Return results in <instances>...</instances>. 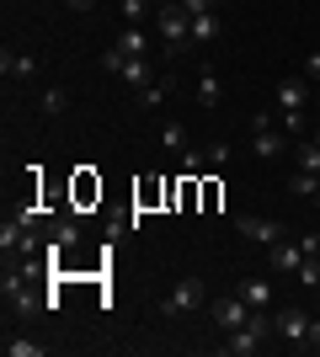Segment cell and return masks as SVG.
<instances>
[{"mask_svg":"<svg viewBox=\"0 0 320 357\" xmlns=\"http://www.w3.org/2000/svg\"><path fill=\"white\" fill-rule=\"evenodd\" d=\"M160 149H166V155H187V128L182 123H166V128H160Z\"/></svg>","mask_w":320,"mask_h":357,"instance_id":"19","label":"cell"},{"mask_svg":"<svg viewBox=\"0 0 320 357\" xmlns=\"http://www.w3.org/2000/svg\"><path fill=\"white\" fill-rule=\"evenodd\" d=\"M310 347L320 352V314H310Z\"/></svg>","mask_w":320,"mask_h":357,"instance_id":"32","label":"cell"},{"mask_svg":"<svg viewBox=\"0 0 320 357\" xmlns=\"http://www.w3.org/2000/svg\"><path fill=\"white\" fill-rule=\"evenodd\" d=\"M0 70L16 75V80H32V75H38V59H32V54H11V48H6V54H0Z\"/></svg>","mask_w":320,"mask_h":357,"instance_id":"12","label":"cell"},{"mask_svg":"<svg viewBox=\"0 0 320 357\" xmlns=\"http://www.w3.org/2000/svg\"><path fill=\"white\" fill-rule=\"evenodd\" d=\"M208 304V288H203V278H182V283L171 288V298L160 304L166 314H192V310H203Z\"/></svg>","mask_w":320,"mask_h":357,"instance_id":"4","label":"cell"},{"mask_svg":"<svg viewBox=\"0 0 320 357\" xmlns=\"http://www.w3.org/2000/svg\"><path fill=\"white\" fill-rule=\"evenodd\" d=\"M123 80H128L134 91L155 86V64H150V59H128V64H123Z\"/></svg>","mask_w":320,"mask_h":357,"instance_id":"14","label":"cell"},{"mask_svg":"<svg viewBox=\"0 0 320 357\" xmlns=\"http://www.w3.org/2000/svg\"><path fill=\"white\" fill-rule=\"evenodd\" d=\"M251 149H257L261 160H277V155H283V128H273V118H267V112H257V118H251Z\"/></svg>","mask_w":320,"mask_h":357,"instance_id":"5","label":"cell"},{"mask_svg":"<svg viewBox=\"0 0 320 357\" xmlns=\"http://www.w3.org/2000/svg\"><path fill=\"white\" fill-rule=\"evenodd\" d=\"M118 48L128 54V59H144V48H150V43H144V27H123L118 32Z\"/></svg>","mask_w":320,"mask_h":357,"instance_id":"18","label":"cell"},{"mask_svg":"<svg viewBox=\"0 0 320 357\" xmlns=\"http://www.w3.org/2000/svg\"><path fill=\"white\" fill-rule=\"evenodd\" d=\"M315 107H320V86H315Z\"/></svg>","mask_w":320,"mask_h":357,"instance_id":"36","label":"cell"},{"mask_svg":"<svg viewBox=\"0 0 320 357\" xmlns=\"http://www.w3.org/2000/svg\"><path fill=\"white\" fill-rule=\"evenodd\" d=\"M235 229H241L245 240H257V245H277V240H283V224L277 219H257V213H241Z\"/></svg>","mask_w":320,"mask_h":357,"instance_id":"7","label":"cell"},{"mask_svg":"<svg viewBox=\"0 0 320 357\" xmlns=\"http://www.w3.org/2000/svg\"><path fill=\"white\" fill-rule=\"evenodd\" d=\"M310 139H315V144H320V123H315V134H310Z\"/></svg>","mask_w":320,"mask_h":357,"instance_id":"34","label":"cell"},{"mask_svg":"<svg viewBox=\"0 0 320 357\" xmlns=\"http://www.w3.org/2000/svg\"><path fill=\"white\" fill-rule=\"evenodd\" d=\"M198 107H203V112H213V107H219V75H213V70L198 75Z\"/></svg>","mask_w":320,"mask_h":357,"instance_id":"17","label":"cell"},{"mask_svg":"<svg viewBox=\"0 0 320 357\" xmlns=\"http://www.w3.org/2000/svg\"><path fill=\"white\" fill-rule=\"evenodd\" d=\"M118 11H123V27H144V16L155 11V0H118Z\"/></svg>","mask_w":320,"mask_h":357,"instance_id":"16","label":"cell"},{"mask_svg":"<svg viewBox=\"0 0 320 357\" xmlns=\"http://www.w3.org/2000/svg\"><path fill=\"white\" fill-rule=\"evenodd\" d=\"M123 64H128V54H123V48H118V43H112V48H107V54H102V70H112V75H123Z\"/></svg>","mask_w":320,"mask_h":357,"instance_id":"25","label":"cell"},{"mask_svg":"<svg viewBox=\"0 0 320 357\" xmlns=\"http://www.w3.org/2000/svg\"><path fill=\"white\" fill-rule=\"evenodd\" d=\"M305 80H310V86H320V54H310V59H305Z\"/></svg>","mask_w":320,"mask_h":357,"instance_id":"30","label":"cell"},{"mask_svg":"<svg viewBox=\"0 0 320 357\" xmlns=\"http://www.w3.org/2000/svg\"><path fill=\"white\" fill-rule=\"evenodd\" d=\"M299 261H305V245L299 240H277V245H267V272H299Z\"/></svg>","mask_w":320,"mask_h":357,"instance_id":"9","label":"cell"},{"mask_svg":"<svg viewBox=\"0 0 320 357\" xmlns=\"http://www.w3.org/2000/svg\"><path fill=\"white\" fill-rule=\"evenodd\" d=\"M289 192L310 197V203H320V171H294L289 176Z\"/></svg>","mask_w":320,"mask_h":357,"instance_id":"15","label":"cell"},{"mask_svg":"<svg viewBox=\"0 0 320 357\" xmlns=\"http://www.w3.org/2000/svg\"><path fill=\"white\" fill-rule=\"evenodd\" d=\"M155 6H176V0H155Z\"/></svg>","mask_w":320,"mask_h":357,"instance_id":"35","label":"cell"},{"mask_svg":"<svg viewBox=\"0 0 320 357\" xmlns=\"http://www.w3.org/2000/svg\"><path fill=\"white\" fill-rule=\"evenodd\" d=\"M277 123H283V134H299V128H305V112H277Z\"/></svg>","mask_w":320,"mask_h":357,"instance_id":"27","label":"cell"},{"mask_svg":"<svg viewBox=\"0 0 320 357\" xmlns=\"http://www.w3.org/2000/svg\"><path fill=\"white\" fill-rule=\"evenodd\" d=\"M273 331H277V342H289L305 352L310 347V310H299V304H283V310L273 314Z\"/></svg>","mask_w":320,"mask_h":357,"instance_id":"3","label":"cell"},{"mask_svg":"<svg viewBox=\"0 0 320 357\" xmlns=\"http://www.w3.org/2000/svg\"><path fill=\"white\" fill-rule=\"evenodd\" d=\"M203 155H208V165H224V160H229V144H208Z\"/></svg>","mask_w":320,"mask_h":357,"instance_id":"29","label":"cell"},{"mask_svg":"<svg viewBox=\"0 0 320 357\" xmlns=\"http://www.w3.org/2000/svg\"><path fill=\"white\" fill-rule=\"evenodd\" d=\"M235 294H241L245 298V304H251V310H267V304H273V283H267V278H245V283L241 288H235Z\"/></svg>","mask_w":320,"mask_h":357,"instance_id":"10","label":"cell"},{"mask_svg":"<svg viewBox=\"0 0 320 357\" xmlns=\"http://www.w3.org/2000/svg\"><path fill=\"white\" fill-rule=\"evenodd\" d=\"M48 240H59L64 251H75V245H80V219H75V213H59L54 229H48Z\"/></svg>","mask_w":320,"mask_h":357,"instance_id":"11","label":"cell"},{"mask_svg":"<svg viewBox=\"0 0 320 357\" xmlns=\"http://www.w3.org/2000/svg\"><path fill=\"white\" fill-rule=\"evenodd\" d=\"M160 102H166V80H155V86L139 91V107H160Z\"/></svg>","mask_w":320,"mask_h":357,"instance_id":"23","label":"cell"},{"mask_svg":"<svg viewBox=\"0 0 320 357\" xmlns=\"http://www.w3.org/2000/svg\"><path fill=\"white\" fill-rule=\"evenodd\" d=\"M182 11H187V16H208L213 0H182Z\"/></svg>","mask_w":320,"mask_h":357,"instance_id":"28","label":"cell"},{"mask_svg":"<svg viewBox=\"0 0 320 357\" xmlns=\"http://www.w3.org/2000/svg\"><path fill=\"white\" fill-rule=\"evenodd\" d=\"M224 32V22H219V11H208V16H192V48L198 43H213Z\"/></svg>","mask_w":320,"mask_h":357,"instance_id":"13","label":"cell"},{"mask_svg":"<svg viewBox=\"0 0 320 357\" xmlns=\"http://www.w3.org/2000/svg\"><path fill=\"white\" fill-rule=\"evenodd\" d=\"M155 27H160L171 54H187V48H192V16L182 11V0H176V6H155Z\"/></svg>","mask_w":320,"mask_h":357,"instance_id":"2","label":"cell"},{"mask_svg":"<svg viewBox=\"0 0 320 357\" xmlns=\"http://www.w3.org/2000/svg\"><path fill=\"white\" fill-rule=\"evenodd\" d=\"M6 357H43V342H32V336H11V342H6Z\"/></svg>","mask_w":320,"mask_h":357,"instance_id":"22","label":"cell"},{"mask_svg":"<svg viewBox=\"0 0 320 357\" xmlns=\"http://www.w3.org/2000/svg\"><path fill=\"white\" fill-rule=\"evenodd\" d=\"M305 107H310V80L305 75L277 80V112H305Z\"/></svg>","mask_w":320,"mask_h":357,"instance_id":"8","label":"cell"},{"mask_svg":"<svg viewBox=\"0 0 320 357\" xmlns=\"http://www.w3.org/2000/svg\"><path fill=\"white\" fill-rule=\"evenodd\" d=\"M208 310H213V326H219V331H241L245 320H251V304H245L241 294H229V298H213Z\"/></svg>","mask_w":320,"mask_h":357,"instance_id":"6","label":"cell"},{"mask_svg":"<svg viewBox=\"0 0 320 357\" xmlns=\"http://www.w3.org/2000/svg\"><path fill=\"white\" fill-rule=\"evenodd\" d=\"M294 278H299V288H310V294H315V288H320V256H305Z\"/></svg>","mask_w":320,"mask_h":357,"instance_id":"21","label":"cell"},{"mask_svg":"<svg viewBox=\"0 0 320 357\" xmlns=\"http://www.w3.org/2000/svg\"><path fill=\"white\" fill-rule=\"evenodd\" d=\"M273 314L267 310H251V320H245L241 331H224V357H251L261 352V342H273Z\"/></svg>","mask_w":320,"mask_h":357,"instance_id":"1","label":"cell"},{"mask_svg":"<svg viewBox=\"0 0 320 357\" xmlns=\"http://www.w3.org/2000/svg\"><path fill=\"white\" fill-rule=\"evenodd\" d=\"M299 245H305V256H320V235L310 229V235H299Z\"/></svg>","mask_w":320,"mask_h":357,"instance_id":"31","label":"cell"},{"mask_svg":"<svg viewBox=\"0 0 320 357\" xmlns=\"http://www.w3.org/2000/svg\"><path fill=\"white\" fill-rule=\"evenodd\" d=\"M64 6H70V11H91L96 0H64Z\"/></svg>","mask_w":320,"mask_h":357,"instance_id":"33","label":"cell"},{"mask_svg":"<svg viewBox=\"0 0 320 357\" xmlns=\"http://www.w3.org/2000/svg\"><path fill=\"white\" fill-rule=\"evenodd\" d=\"M64 107H70V96H64L59 86H54V91H43V112H64Z\"/></svg>","mask_w":320,"mask_h":357,"instance_id":"26","label":"cell"},{"mask_svg":"<svg viewBox=\"0 0 320 357\" xmlns=\"http://www.w3.org/2000/svg\"><path fill=\"white\" fill-rule=\"evenodd\" d=\"M203 165H208V155H203V149H187L182 155V176H198Z\"/></svg>","mask_w":320,"mask_h":357,"instance_id":"24","label":"cell"},{"mask_svg":"<svg viewBox=\"0 0 320 357\" xmlns=\"http://www.w3.org/2000/svg\"><path fill=\"white\" fill-rule=\"evenodd\" d=\"M22 235H27V224H22V219H6V224H0V251L11 256L16 245H22Z\"/></svg>","mask_w":320,"mask_h":357,"instance_id":"20","label":"cell"}]
</instances>
